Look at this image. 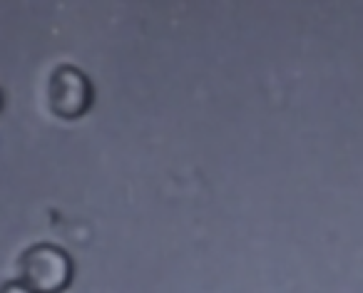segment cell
<instances>
[{"label":"cell","instance_id":"1","mask_svg":"<svg viewBox=\"0 0 363 293\" xmlns=\"http://www.w3.org/2000/svg\"><path fill=\"white\" fill-rule=\"evenodd\" d=\"M75 263L65 248L55 243H33L21 253L18 281L33 293H62L70 288Z\"/></svg>","mask_w":363,"mask_h":293},{"label":"cell","instance_id":"3","mask_svg":"<svg viewBox=\"0 0 363 293\" xmlns=\"http://www.w3.org/2000/svg\"><path fill=\"white\" fill-rule=\"evenodd\" d=\"M3 293H33V291L28 286H23L21 281H11L3 286Z\"/></svg>","mask_w":363,"mask_h":293},{"label":"cell","instance_id":"2","mask_svg":"<svg viewBox=\"0 0 363 293\" xmlns=\"http://www.w3.org/2000/svg\"><path fill=\"white\" fill-rule=\"evenodd\" d=\"M95 105V87L90 77L75 65H60L48 80V107L55 117L75 122Z\"/></svg>","mask_w":363,"mask_h":293}]
</instances>
